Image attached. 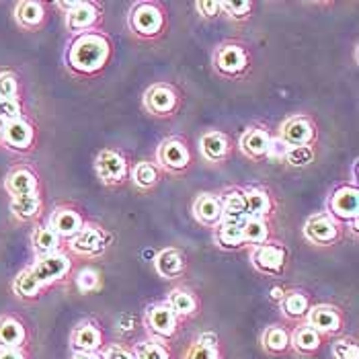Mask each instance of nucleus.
Segmentation results:
<instances>
[{"mask_svg": "<svg viewBox=\"0 0 359 359\" xmlns=\"http://www.w3.org/2000/svg\"><path fill=\"white\" fill-rule=\"evenodd\" d=\"M194 218L201 226L216 228L222 222V201L220 195L201 194L194 201Z\"/></svg>", "mask_w": 359, "mask_h": 359, "instance_id": "obj_16", "label": "nucleus"}, {"mask_svg": "<svg viewBox=\"0 0 359 359\" xmlns=\"http://www.w3.org/2000/svg\"><path fill=\"white\" fill-rule=\"evenodd\" d=\"M249 64L247 52L236 43H224L214 54V68L224 76H236L241 74Z\"/></svg>", "mask_w": 359, "mask_h": 359, "instance_id": "obj_10", "label": "nucleus"}, {"mask_svg": "<svg viewBox=\"0 0 359 359\" xmlns=\"http://www.w3.org/2000/svg\"><path fill=\"white\" fill-rule=\"evenodd\" d=\"M312 158H314V150H312V146H292V148H287V154H285V163L290 166H298V168H302V166H308L312 163Z\"/></svg>", "mask_w": 359, "mask_h": 359, "instance_id": "obj_40", "label": "nucleus"}, {"mask_svg": "<svg viewBox=\"0 0 359 359\" xmlns=\"http://www.w3.org/2000/svg\"><path fill=\"white\" fill-rule=\"evenodd\" d=\"M111 55L109 39L103 33L86 31L72 39L66 50V66L76 74L99 72Z\"/></svg>", "mask_w": 359, "mask_h": 359, "instance_id": "obj_1", "label": "nucleus"}, {"mask_svg": "<svg viewBox=\"0 0 359 359\" xmlns=\"http://www.w3.org/2000/svg\"><path fill=\"white\" fill-rule=\"evenodd\" d=\"M263 347L269 353H283L290 347V332L283 327H269L263 332Z\"/></svg>", "mask_w": 359, "mask_h": 359, "instance_id": "obj_37", "label": "nucleus"}, {"mask_svg": "<svg viewBox=\"0 0 359 359\" xmlns=\"http://www.w3.org/2000/svg\"><path fill=\"white\" fill-rule=\"evenodd\" d=\"M74 4H76V0H68V2H55V6H57V8H64L66 13H68V11L74 6Z\"/></svg>", "mask_w": 359, "mask_h": 359, "instance_id": "obj_54", "label": "nucleus"}, {"mask_svg": "<svg viewBox=\"0 0 359 359\" xmlns=\"http://www.w3.org/2000/svg\"><path fill=\"white\" fill-rule=\"evenodd\" d=\"M166 304L175 312L177 318H187L197 312V298L189 290H183V287L172 290L166 298Z\"/></svg>", "mask_w": 359, "mask_h": 359, "instance_id": "obj_28", "label": "nucleus"}, {"mask_svg": "<svg viewBox=\"0 0 359 359\" xmlns=\"http://www.w3.org/2000/svg\"><path fill=\"white\" fill-rule=\"evenodd\" d=\"M0 140H2V123H0Z\"/></svg>", "mask_w": 359, "mask_h": 359, "instance_id": "obj_55", "label": "nucleus"}, {"mask_svg": "<svg viewBox=\"0 0 359 359\" xmlns=\"http://www.w3.org/2000/svg\"><path fill=\"white\" fill-rule=\"evenodd\" d=\"M11 212L17 220H33L41 212V199L39 195H23V197H13L11 199Z\"/></svg>", "mask_w": 359, "mask_h": 359, "instance_id": "obj_33", "label": "nucleus"}, {"mask_svg": "<svg viewBox=\"0 0 359 359\" xmlns=\"http://www.w3.org/2000/svg\"><path fill=\"white\" fill-rule=\"evenodd\" d=\"M222 201V222H232V224H245V199L241 189H226L220 195Z\"/></svg>", "mask_w": 359, "mask_h": 359, "instance_id": "obj_26", "label": "nucleus"}, {"mask_svg": "<svg viewBox=\"0 0 359 359\" xmlns=\"http://www.w3.org/2000/svg\"><path fill=\"white\" fill-rule=\"evenodd\" d=\"M243 238H245V245H250V247H259V245L267 243V238H269V224H267V220L247 218L245 224H243Z\"/></svg>", "mask_w": 359, "mask_h": 359, "instance_id": "obj_35", "label": "nucleus"}, {"mask_svg": "<svg viewBox=\"0 0 359 359\" xmlns=\"http://www.w3.org/2000/svg\"><path fill=\"white\" fill-rule=\"evenodd\" d=\"M74 281H76V287H79L81 294H93V292H97L101 287V276L90 267L81 269L74 277Z\"/></svg>", "mask_w": 359, "mask_h": 359, "instance_id": "obj_39", "label": "nucleus"}, {"mask_svg": "<svg viewBox=\"0 0 359 359\" xmlns=\"http://www.w3.org/2000/svg\"><path fill=\"white\" fill-rule=\"evenodd\" d=\"M243 199H245V216L247 218L265 220L271 214V197L267 195L265 189L247 187V189H243Z\"/></svg>", "mask_w": 359, "mask_h": 359, "instance_id": "obj_22", "label": "nucleus"}, {"mask_svg": "<svg viewBox=\"0 0 359 359\" xmlns=\"http://www.w3.org/2000/svg\"><path fill=\"white\" fill-rule=\"evenodd\" d=\"M0 359H27L23 349H0Z\"/></svg>", "mask_w": 359, "mask_h": 359, "instance_id": "obj_50", "label": "nucleus"}, {"mask_svg": "<svg viewBox=\"0 0 359 359\" xmlns=\"http://www.w3.org/2000/svg\"><path fill=\"white\" fill-rule=\"evenodd\" d=\"M154 269L165 279H175L185 271V255L177 249L161 250L154 257Z\"/></svg>", "mask_w": 359, "mask_h": 359, "instance_id": "obj_21", "label": "nucleus"}, {"mask_svg": "<svg viewBox=\"0 0 359 359\" xmlns=\"http://www.w3.org/2000/svg\"><path fill=\"white\" fill-rule=\"evenodd\" d=\"M27 331L21 320L13 316L0 318V349H21L25 345Z\"/></svg>", "mask_w": 359, "mask_h": 359, "instance_id": "obj_24", "label": "nucleus"}, {"mask_svg": "<svg viewBox=\"0 0 359 359\" xmlns=\"http://www.w3.org/2000/svg\"><path fill=\"white\" fill-rule=\"evenodd\" d=\"M48 226L60 236V241H62V238L72 241V238L84 228V222L79 212H74V210H70V208H57V210L52 212L50 224H48Z\"/></svg>", "mask_w": 359, "mask_h": 359, "instance_id": "obj_15", "label": "nucleus"}, {"mask_svg": "<svg viewBox=\"0 0 359 359\" xmlns=\"http://www.w3.org/2000/svg\"><path fill=\"white\" fill-rule=\"evenodd\" d=\"M72 359H101L99 353H74Z\"/></svg>", "mask_w": 359, "mask_h": 359, "instance_id": "obj_53", "label": "nucleus"}, {"mask_svg": "<svg viewBox=\"0 0 359 359\" xmlns=\"http://www.w3.org/2000/svg\"><path fill=\"white\" fill-rule=\"evenodd\" d=\"M0 142H4L6 148H11V150H29L31 144H33V128H31V123L25 121L23 117L4 123Z\"/></svg>", "mask_w": 359, "mask_h": 359, "instance_id": "obj_17", "label": "nucleus"}, {"mask_svg": "<svg viewBox=\"0 0 359 359\" xmlns=\"http://www.w3.org/2000/svg\"><path fill=\"white\" fill-rule=\"evenodd\" d=\"M177 93L168 84H154L144 93V109L156 117H166L172 115L177 109Z\"/></svg>", "mask_w": 359, "mask_h": 359, "instance_id": "obj_11", "label": "nucleus"}, {"mask_svg": "<svg viewBox=\"0 0 359 359\" xmlns=\"http://www.w3.org/2000/svg\"><path fill=\"white\" fill-rule=\"evenodd\" d=\"M72 263L70 257L64 252H52V255H41L35 257L33 265H31V273L41 285H52L55 281H62L64 277L70 273Z\"/></svg>", "mask_w": 359, "mask_h": 359, "instance_id": "obj_3", "label": "nucleus"}, {"mask_svg": "<svg viewBox=\"0 0 359 359\" xmlns=\"http://www.w3.org/2000/svg\"><path fill=\"white\" fill-rule=\"evenodd\" d=\"M323 343V337L314 331L310 325H302V327H296L294 332L290 334V345L300 351V353H314Z\"/></svg>", "mask_w": 359, "mask_h": 359, "instance_id": "obj_29", "label": "nucleus"}, {"mask_svg": "<svg viewBox=\"0 0 359 359\" xmlns=\"http://www.w3.org/2000/svg\"><path fill=\"white\" fill-rule=\"evenodd\" d=\"M332 355L334 359H359L358 343L351 339H339L332 345Z\"/></svg>", "mask_w": 359, "mask_h": 359, "instance_id": "obj_42", "label": "nucleus"}, {"mask_svg": "<svg viewBox=\"0 0 359 359\" xmlns=\"http://www.w3.org/2000/svg\"><path fill=\"white\" fill-rule=\"evenodd\" d=\"M144 325L156 339H170L177 331V316L166 302H156L146 308Z\"/></svg>", "mask_w": 359, "mask_h": 359, "instance_id": "obj_8", "label": "nucleus"}, {"mask_svg": "<svg viewBox=\"0 0 359 359\" xmlns=\"http://www.w3.org/2000/svg\"><path fill=\"white\" fill-rule=\"evenodd\" d=\"M128 25L138 37H156L165 27V15L156 2H138L128 15Z\"/></svg>", "mask_w": 359, "mask_h": 359, "instance_id": "obj_2", "label": "nucleus"}, {"mask_svg": "<svg viewBox=\"0 0 359 359\" xmlns=\"http://www.w3.org/2000/svg\"><path fill=\"white\" fill-rule=\"evenodd\" d=\"M101 359H134V353L123 349V347H119V345H111V347H107L103 351Z\"/></svg>", "mask_w": 359, "mask_h": 359, "instance_id": "obj_48", "label": "nucleus"}, {"mask_svg": "<svg viewBox=\"0 0 359 359\" xmlns=\"http://www.w3.org/2000/svg\"><path fill=\"white\" fill-rule=\"evenodd\" d=\"M281 306V312L285 318L290 320H298V318H304L310 310V302H308V296L298 292V290H292V292H285L283 300L279 302Z\"/></svg>", "mask_w": 359, "mask_h": 359, "instance_id": "obj_31", "label": "nucleus"}, {"mask_svg": "<svg viewBox=\"0 0 359 359\" xmlns=\"http://www.w3.org/2000/svg\"><path fill=\"white\" fill-rule=\"evenodd\" d=\"M199 343H203V345H208V347H216L218 349V334L212 331H205L199 334V339H197Z\"/></svg>", "mask_w": 359, "mask_h": 359, "instance_id": "obj_49", "label": "nucleus"}, {"mask_svg": "<svg viewBox=\"0 0 359 359\" xmlns=\"http://www.w3.org/2000/svg\"><path fill=\"white\" fill-rule=\"evenodd\" d=\"M46 11L41 2L35 0H23L15 6V21L23 29H35L43 23Z\"/></svg>", "mask_w": 359, "mask_h": 359, "instance_id": "obj_27", "label": "nucleus"}, {"mask_svg": "<svg viewBox=\"0 0 359 359\" xmlns=\"http://www.w3.org/2000/svg\"><path fill=\"white\" fill-rule=\"evenodd\" d=\"M41 283L35 279V276L31 273V267H25L19 276L15 277V281H13V292L19 296V298H23V300H33V298H37L39 296V292H41Z\"/></svg>", "mask_w": 359, "mask_h": 359, "instance_id": "obj_34", "label": "nucleus"}, {"mask_svg": "<svg viewBox=\"0 0 359 359\" xmlns=\"http://www.w3.org/2000/svg\"><path fill=\"white\" fill-rule=\"evenodd\" d=\"M285 249L276 243H263L250 250V265L265 273V276H279L285 267Z\"/></svg>", "mask_w": 359, "mask_h": 359, "instance_id": "obj_6", "label": "nucleus"}, {"mask_svg": "<svg viewBox=\"0 0 359 359\" xmlns=\"http://www.w3.org/2000/svg\"><path fill=\"white\" fill-rule=\"evenodd\" d=\"M287 144L283 142V140L276 136V138H271L269 142V152H267V158H276V161H283L285 158V154H287Z\"/></svg>", "mask_w": 359, "mask_h": 359, "instance_id": "obj_47", "label": "nucleus"}, {"mask_svg": "<svg viewBox=\"0 0 359 359\" xmlns=\"http://www.w3.org/2000/svg\"><path fill=\"white\" fill-rule=\"evenodd\" d=\"M304 238L312 245L329 247L339 238V224L332 220L327 212H318L306 220Z\"/></svg>", "mask_w": 359, "mask_h": 359, "instance_id": "obj_7", "label": "nucleus"}, {"mask_svg": "<svg viewBox=\"0 0 359 359\" xmlns=\"http://www.w3.org/2000/svg\"><path fill=\"white\" fill-rule=\"evenodd\" d=\"M228 138L222 132H205L199 140V152L210 163H220L228 156Z\"/></svg>", "mask_w": 359, "mask_h": 359, "instance_id": "obj_25", "label": "nucleus"}, {"mask_svg": "<svg viewBox=\"0 0 359 359\" xmlns=\"http://www.w3.org/2000/svg\"><path fill=\"white\" fill-rule=\"evenodd\" d=\"M31 247L37 257L41 255H52L60 249V236L55 234L50 226H37L31 234Z\"/></svg>", "mask_w": 359, "mask_h": 359, "instance_id": "obj_30", "label": "nucleus"}, {"mask_svg": "<svg viewBox=\"0 0 359 359\" xmlns=\"http://www.w3.org/2000/svg\"><path fill=\"white\" fill-rule=\"evenodd\" d=\"M269 296H271V300H273V302H281V300H283V296H285V290H283L281 285H273Z\"/></svg>", "mask_w": 359, "mask_h": 359, "instance_id": "obj_52", "label": "nucleus"}, {"mask_svg": "<svg viewBox=\"0 0 359 359\" xmlns=\"http://www.w3.org/2000/svg\"><path fill=\"white\" fill-rule=\"evenodd\" d=\"M70 249L76 255L95 257L105 249V232L95 226H84L83 230L70 241Z\"/></svg>", "mask_w": 359, "mask_h": 359, "instance_id": "obj_18", "label": "nucleus"}, {"mask_svg": "<svg viewBox=\"0 0 359 359\" xmlns=\"http://www.w3.org/2000/svg\"><path fill=\"white\" fill-rule=\"evenodd\" d=\"M216 245L220 249H241L245 245L243 238V224L232 222H220L216 226Z\"/></svg>", "mask_w": 359, "mask_h": 359, "instance_id": "obj_32", "label": "nucleus"}, {"mask_svg": "<svg viewBox=\"0 0 359 359\" xmlns=\"http://www.w3.org/2000/svg\"><path fill=\"white\" fill-rule=\"evenodd\" d=\"M95 170L103 185L115 187L121 185L128 177V163L115 150H101L95 158Z\"/></svg>", "mask_w": 359, "mask_h": 359, "instance_id": "obj_5", "label": "nucleus"}, {"mask_svg": "<svg viewBox=\"0 0 359 359\" xmlns=\"http://www.w3.org/2000/svg\"><path fill=\"white\" fill-rule=\"evenodd\" d=\"M21 103L17 99H0V123L21 119Z\"/></svg>", "mask_w": 359, "mask_h": 359, "instance_id": "obj_43", "label": "nucleus"}, {"mask_svg": "<svg viewBox=\"0 0 359 359\" xmlns=\"http://www.w3.org/2000/svg\"><path fill=\"white\" fill-rule=\"evenodd\" d=\"M4 189L11 194V197H23V195L37 194V175L29 168H15L8 172L4 181Z\"/></svg>", "mask_w": 359, "mask_h": 359, "instance_id": "obj_20", "label": "nucleus"}, {"mask_svg": "<svg viewBox=\"0 0 359 359\" xmlns=\"http://www.w3.org/2000/svg\"><path fill=\"white\" fill-rule=\"evenodd\" d=\"M17 93H19L17 76L11 72H2L0 74V99H17Z\"/></svg>", "mask_w": 359, "mask_h": 359, "instance_id": "obj_44", "label": "nucleus"}, {"mask_svg": "<svg viewBox=\"0 0 359 359\" xmlns=\"http://www.w3.org/2000/svg\"><path fill=\"white\" fill-rule=\"evenodd\" d=\"M314 136H316V132H314L312 121L302 117V115L287 117L279 130V138L283 140L290 148L292 146H310Z\"/></svg>", "mask_w": 359, "mask_h": 359, "instance_id": "obj_12", "label": "nucleus"}, {"mask_svg": "<svg viewBox=\"0 0 359 359\" xmlns=\"http://www.w3.org/2000/svg\"><path fill=\"white\" fill-rule=\"evenodd\" d=\"M132 353H134V359H170L165 345L156 339L140 341V343H136Z\"/></svg>", "mask_w": 359, "mask_h": 359, "instance_id": "obj_38", "label": "nucleus"}, {"mask_svg": "<svg viewBox=\"0 0 359 359\" xmlns=\"http://www.w3.org/2000/svg\"><path fill=\"white\" fill-rule=\"evenodd\" d=\"M306 318H308L306 325H310L320 337H323V334H332V332H337L341 329V323H343L339 310H337L334 306L329 304H318L314 306V308H310L308 314H306Z\"/></svg>", "mask_w": 359, "mask_h": 359, "instance_id": "obj_14", "label": "nucleus"}, {"mask_svg": "<svg viewBox=\"0 0 359 359\" xmlns=\"http://www.w3.org/2000/svg\"><path fill=\"white\" fill-rule=\"evenodd\" d=\"M156 161L168 172H181V170H185L189 166L191 156H189V148L185 146L183 140L168 138L158 146Z\"/></svg>", "mask_w": 359, "mask_h": 359, "instance_id": "obj_9", "label": "nucleus"}, {"mask_svg": "<svg viewBox=\"0 0 359 359\" xmlns=\"http://www.w3.org/2000/svg\"><path fill=\"white\" fill-rule=\"evenodd\" d=\"M132 181L140 189H152L158 183V168L148 161H140L132 168Z\"/></svg>", "mask_w": 359, "mask_h": 359, "instance_id": "obj_36", "label": "nucleus"}, {"mask_svg": "<svg viewBox=\"0 0 359 359\" xmlns=\"http://www.w3.org/2000/svg\"><path fill=\"white\" fill-rule=\"evenodd\" d=\"M185 359H220V353L216 347H208L203 343H194L191 349L187 351V358Z\"/></svg>", "mask_w": 359, "mask_h": 359, "instance_id": "obj_45", "label": "nucleus"}, {"mask_svg": "<svg viewBox=\"0 0 359 359\" xmlns=\"http://www.w3.org/2000/svg\"><path fill=\"white\" fill-rule=\"evenodd\" d=\"M119 325H123V327H119V331H132L134 325H136V318H134L132 314H123V316H119Z\"/></svg>", "mask_w": 359, "mask_h": 359, "instance_id": "obj_51", "label": "nucleus"}, {"mask_svg": "<svg viewBox=\"0 0 359 359\" xmlns=\"http://www.w3.org/2000/svg\"><path fill=\"white\" fill-rule=\"evenodd\" d=\"M99 17H101V13H99L95 2L76 0V4L66 13V27L72 33L81 35V33H86L88 29L95 27Z\"/></svg>", "mask_w": 359, "mask_h": 359, "instance_id": "obj_13", "label": "nucleus"}, {"mask_svg": "<svg viewBox=\"0 0 359 359\" xmlns=\"http://www.w3.org/2000/svg\"><path fill=\"white\" fill-rule=\"evenodd\" d=\"M101 345L103 334L93 323H83L72 332V347L76 349V353H97Z\"/></svg>", "mask_w": 359, "mask_h": 359, "instance_id": "obj_23", "label": "nucleus"}, {"mask_svg": "<svg viewBox=\"0 0 359 359\" xmlns=\"http://www.w3.org/2000/svg\"><path fill=\"white\" fill-rule=\"evenodd\" d=\"M250 8H252V4L250 2H238V0H224L220 2V11L228 17V19H234V21H243V19H247L250 13Z\"/></svg>", "mask_w": 359, "mask_h": 359, "instance_id": "obj_41", "label": "nucleus"}, {"mask_svg": "<svg viewBox=\"0 0 359 359\" xmlns=\"http://www.w3.org/2000/svg\"><path fill=\"white\" fill-rule=\"evenodd\" d=\"M195 8H197V13H199L201 17H205V19L218 17L222 13L220 2H216V0H201V2H195Z\"/></svg>", "mask_w": 359, "mask_h": 359, "instance_id": "obj_46", "label": "nucleus"}, {"mask_svg": "<svg viewBox=\"0 0 359 359\" xmlns=\"http://www.w3.org/2000/svg\"><path fill=\"white\" fill-rule=\"evenodd\" d=\"M269 142H271V136H269L267 130H263V128H249L241 136V150L252 161H261V158H267Z\"/></svg>", "mask_w": 359, "mask_h": 359, "instance_id": "obj_19", "label": "nucleus"}, {"mask_svg": "<svg viewBox=\"0 0 359 359\" xmlns=\"http://www.w3.org/2000/svg\"><path fill=\"white\" fill-rule=\"evenodd\" d=\"M332 220L355 222L359 216V191L355 185H343L329 197V212Z\"/></svg>", "mask_w": 359, "mask_h": 359, "instance_id": "obj_4", "label": "nucleus"}]
</instances>
